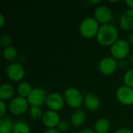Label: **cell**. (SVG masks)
I'll return each mask as SVG.
<instances>
[{
  "label": "cell",
  "mask_w": 133,
  "mask_h": 133,
  "mask_svg": "<svg viewBox=\"0 0 133 133\" xmlns=\"http://www.w3.org/2000/svg\"><path fill=\"white\" fill-rule=\"evenodd\" d=\"M97 41L102 46H111L118 39V30L111 23L102 24L97 34Z\"/></svg>",
  "instance_id": "cell-1"
},
{
  "label": "cell",
  "mask_w": 133,
  "mask_h": 133,
  "mask_svg": "<svg viewBox=\"0 0 133 133\" xmlns=\"http://www.w3.org/2000/svg\"><path fill=\"white\" fill-rule=\"evenodd\" d=\"M100 24L94 17H87L83 19L79 26L80 34L87 39H91L97 37L100 29Z\"/></svg>",
  "instance_id": "cell-2"
},
{
  "label": "cell",
  "mask_w": 133,
  "mask_h": 133,
  "mask_svg": "<svg viewBox=\"0 0 133 133\" xmlns=\"http://www.w3.org/2000/svg\"><path fill=\"white\" fill-rule=\"evenodd\" d=\"M65 102L72 108L79 109L84 101V97L79 90L76 87H69L63 93Z\"/></svg>",
  "instance_id": "cell-3"
},
{
  "label": "cell",
  "mask_w": 133,
  "mask_h": 133,
  "mask_svg": "<svg viewBox=\"0 0 133 133\" xmlns=\"http://www.w3.org/2000/svg\"><path fill=\"white\" fill-rule=\"evenodd\" d=\"M110 52L114 58L122 60L126 58L130 52V44L127 40L118 38L111 46Z\"/></svg>",
  "instance_id": "cell-4"
},
{
  "label": "cell",
  "mask_w": 133,
  "mask_h": 133,
  "mask_svg": "<svg viewBox=\"0 0 133 133\" xmlns=\"http://www.w3.org/2000/svg\"><path fill=\"white\" fill-rule=\"evenodd\" d=\"M29 103L26 98L17 96L13 97L9 104V111L16 116L23 115L28 109Z\"/></svg>",
  "instance_id": "cell-5"
},
{
  "label": "cell",
  "mask_w": 133,
  "mask_h": 133,
  "mask_svg": "<svg viewBox=\"0 0 133 133\" xmlns=\"http://www.w3.org/2000/svg\"><path fill=\"white\" fill-rule=\"evenodd\" d=\"M8 78L14 82H19L22 80L26 74L24 67L19 62H10L5 69Z\"/></svg>",
  "instance_id": "cell-6"
},
{
  "label": "cell",
  "mask_w": 133,
  "mask_h": 133,
  "mask_svg": "<svg viewBox=\"0 0 133 133\" xmlns=\"http://www.w3.org/2000/svg\"><path fill=\"white\" fill-rule=\"evenodd\" d=\"M48 94L46 90L41 87H34L31 93L26 98L30 106L41 107L46 103Z\"/></svg>",
  "instance_id": "cell-7"
},
{
  "label": "cell",
  "mask_w": 133,
  "mask_h": 133,
  "mask_svg": "<svg viewBox=\"0 0 133 133\" xmlns=\"http://www.w3.org/2000/svg\"><path fill=\"white\" fill-rule=\"evenodd\" d=\"M117 100L124 105L133 104V88L126 85L121 86L118 88L115 94Z\"/></svg>",
  "instance_id": "cell-8"
},
{
  "label": "cell",
  "mask_w": 133,
  "mask_h": 133,
  "mask_svg": "<svg viewBox=\"0 0 133 133\" xmlns=\"http://www.w3.org/2000/svg\"><path fill=\"white\" fill-rule=\"evenodd\" d=\"M65 103L63 95L58 92H51L48 94L45 104L50 110L58 111L63 108Z\"/></svg>",
  "instance_id": "cell-9"
},
{
  "label": "cell",
  "mask_w": 133,
  "mask_h": 133,
  "mask_svg": "<svg viewBox=\"0 0 133 133\" xmlns=\"http://www.w3.org/2000/svg\"><path fill=\"white\" fill-rule=\"evenodd\" d=\"M118 63L115 58L112 56H106L101 58L98 63V69L100 72L104 75H111L116 70Z\"/></svg>",
  "instance_id": "cell-10"
},
{
  "label": "cell",
  "mask_w": 133,
  "mask_h": 133,
  "mask_svg": "<svg viewBox=\"0 0 133 133\" xmlns=\"http://www.w3.org/2000/svg\"><path fill=\"white\" fill-rule=\"evenodd\" d=\"M94 18L98 21L99 23H109L112 19V11L106 5H99L94 10Z\"/></svg>",
  "instance_id": "cell-11"
},
{
  "label": "cell",
  "mask_w": 133,
  "mask_h": 133,
  "mask_svg": "<svg viewBox=\"0 0 133 133\" xmlns=\"http://www.w3.org/2000/svg\"><path fill=\"white\" fill-rule=\"evenodd\" d=\"M60 116L57 111L48 110L44 113L42 122L48 129H56L60 122Z\"/></svg>",
  "instance_id": "cell-12"
},
{
  "label": "cell",
  "mask_w": 133,
  "mask_h": 133,
  "mask_svg": "<svg viewBox=\"0 0 133 133\" xmlns=\"http://www.w3.org/2000/svg\"><path fill=\"white\" fill-rule=\"evenodd\" d=\"M83 104L87 110L90 111H95L99 108L101 101L97 94L94 92H88L84 96Z\"/></svg>",
  "instance_id": "cell-13"
},
{
  "label": "cell",
  "mask_w": 133,
  "mask_h": 133,
  "mask_svg": "<svg viewBox=\"0 0 133 133\" xmlns=\"http://www.w3.org/2000/svg\"><path fill=\"white\" fill-rule=\"evenodd\" d=\"M119 25L125 30H133V9L123 12L119 19Z\"/></svg>",
  "instance_id": "cell-14"
},
{
  "label": "cell",
  "mask_w": 133,
  "mask_h": 133,
  "mask_svg": "<svg viewBox=\"0 0 133 133\" xmlns=\"http://www.w3.org/2000/svg\"><path fill=\"white\" fill-rule=\"evenodd\" d=\"M87 114L83 109H76L70 117V124L74 127H80L85 122Z\"/></svg>",
  "instance_id": "cell-15"
},
{
  "label": "cell",
  "mask_w": 133,
  "mask_h": 133,
  "mask_svg": "<svg viewBox=\"0 0 133 133\" xmlns=\"http://www.w3.org/2000/svg\"><path fill=\"white\" fill-rule=\"evenodd\" d=\"M14 87L10 83H3L0 87V100L6 101L12 100L14 95Z\"/></svg>",
  "instance_id": "cell-16"
},
{
  "label": "cell",
  "mask_w": 133,
  "mask_h": 133,
  "mask_svg": "<svg viewBox=\"0 0 133 133\" xmlns=\"http://www.w3.org/2000/svg\"><path fill=\"white\" fill-rule=\"evenodd\" d=\"M111 129V123L106 118H99L94 124V132L96 133H108Z\"/></svg>",
  "instance_id": "cell-17"
},
{
  "label": "cell",
  "mask_w": 133,
  "mask_h": 133,
  "mask_svg": "<svg viewBox=\"0 0 133 133\" xmlns=\"http://www.w3.org/2000/svg\"><path fill=\"white\" fill-rule=\"evenodd\" d=\"M32 90H33V87L26 81L20 82L19 83V85L17 86V87H16V91H17L18 96L24 97V98L28 97V96L31 93Z\"/></svg>",
  "instance_id": "cell-18"
},
{
  "label": "cell",
  "mask_w": 133,
  "mask_h": 133,
  "mask_svg": "<svg viewBox=\"0 0 133 133\" xmlns=\"http://www.w3.org/2000/svg\"><path fill=\"white\" fill-rule=\"evenodd\" d=\"M13 121L9 117H3L0 119V133H12L14 127Z\"/></svg>",
  "instance_id": "cell-19"
},
{
  "label": "cell",
  "mask_w": 133,
  "mask_h": 133,
  "mask_svg": "<svg viewBox=\"0 0 133 133\" xmlns=\"http://www.w3.org/2000/svg\"><path fill=\"white\" fill-rule=\"evenodd\" d=\"M18 51L16 48L13 46H9L4 48L2 51V57L6 61H13L17 58Z\"/></svg>",
  "instance_id": "cell-20"
},
{
  "label": "cell",
  "mask_w": 133,
  "mask_h": 133,
  "mask_svg": "<svg viewBox=\"0 0 133 133\" xmlns=\"http://www.w3.org/2000/svg\"><path fill=\"white\" fill-rule=\"evenodd\" d=\"M31 129L30 125L22 121L15 122L12 133H30Z\"/></svg>",
  "instance_id": "cell-21"
},
{
  "label": "cell",
  "mask_w": 133,
  "mask_h": 133,
  "mask_svg": "<svg viewBox=\"0 0 133 133\" xmlns=\"http://www.w3.org/2000/svg\"><path fill=\"white\" fill-rule=\"evenodd\" d=\"M29 116L33 120H40L42 119L44 113L41 108V107L31 106L29 109Z\"/></svg>",
  "instance_id": "cell-22"
},
{
  "label": "cell",
  "mask_w": 133,
  "mask_h": 133,
  "mask_svg": "<svg viewBox=\"0 0 133 133\" xmlns=\"http://www.w3.org/2000/svg\"><path fill=\"white\" fill-rule=\"evenodd\" d=\"M123 80L125 85L133 88V68H131L126 71V72L124 75Z\"/></svg>",
  "instance_id": "cell-23"
},
{
  "label": "cell",
  "mask_w": 133,
  "mask_h": 133,
  "mask_svg": "<svg viewBox=\"0 0 133 133\" xmlns=\"http://www.w3.org/2000/svg\"><path fill=\"white\" fill-rule=\"evenodd\" d=\"M12 41V36L9 35V34H5L2 35L1 39H0V44L4 48L11 46Z\"/></svg>",
  "instance_id": "cell-24"
},
{
  "label": "cell",
  "mask_w": 133,
  "mask_h": 133,
  "mask_svg": "<svg viewBox=\"0 0 133 133\" xmlns=\"http://www.w3.org/2000/svg\"><path fill=\"white\" fill-rule=\"evenodd\" d=\"M70 122H69L67 120L65 119H62L60 121V122L58 123V126H57V129L59 131V132H67L69 128H70Z\"/></svg>",
  "instance_id": "cell-25"
},
{
  "label": "cell",
  "mask_w": 133,
  "mask_h": 133,
  "mask_svg": "<svg viewBox=\"0 0 133 133\" xmlns=\"http://www.w3.org/2000/svg\"><path fill=\"white\" fill-rule=\"evenodd\" d=\"M6 110H7V107H6L5 101L0 100V117L1 118L4 117V115L6 112Z\"/></svg>",
  "instance_id": "cell-26"
},
{
  "label": "cell",
  "mask_w": 133,
  "mask_h": 133,
  "mask_svg": "<svg viewBox=\"0 0 133 133\" xmlns=\"http://www.w3.org/2000/svg\"><path fill=\"white\" fill-rule=\"evenodd\" d=\"M115 133H133L132 131L128 128H121L119 129H118L117 131H115Z\"/></svg>",
  "instance_id": "cell-27"
},
{
  "label": "cell",
  "mask_w": 133,
  "mask_h": 133,
  "mask_svg": "<svg viewBox=\"0 0 133 133\" xmlns=\"http://www.w3.org/2000/svg\"><path fill=\"white\" fill-rule=\"evenodd\" d=\"M5 22V17L3 13H0V27H2Z\"/></svg>",
  "instance_id": "cell-28"
},
{
  "label": "cell",
  "mask_w": 133,
  "mask_h": 133,
  "mask_svg": "<svg viewBox=\"0 0 133 133\" xmlns=\"http://www.w3.org/2000/svg\"><path fill=\"white\" fill-rule=\"evenodd\" d=\"M78 133H96L94 132V129H84L83 130H81L80 132H79Z\"/></svg>",
  "instance_id": "cell-29"
},
{
  "label": "cell",
  "mask_w": 133,
  "mask_h": 133,
  "mask_svg": "<svg viewBox=\"0 0 133 133\" xmlns=\"http://www.w3.org/2000/svg\"><path fill=\"white\" fill-rule=\"evenodd\" d=\"M44 133H60L57 129H48Z\"/></svg>",
  "instance_id": "cell-30"
},
{
  "label": "cell",
  "mask_w": 133,
  "mask_h": 133,
  "mask_svg": "<svg viewBox=\"0 0 133 133\" xmlns=\"http://www.w3.org/2000/svg\"><path fill=\"white\" fill-rule=\"evenodd\" d=\"M128 41L130 44L133 45V32H131L128 35Z\"/></svg>",
  "instance_id": "cell-31"
},
{
  "label": "cell",
  "mask_w": 133,
  "mask_h": 133,
  "mask_svg": "<svg viewBox=\"0 0 133 133\" xmlns=\"http://www.w3.org/2000/svg\"><path fill=\"white\" fill-rule=\"evenodd\" d=\"M125 3L129 7V9H133V0H127Z\"/></svg>",
  "instance_id": "cell-32"
},
{
  "label": "cell",
  "mask_w": 133,
  "mask_h": 133,
  "mask_svg": "<svg viewBox=\"0 0 133 133\" xmlns=\"http://www.w3.org/2000/svg\"><path fill=\"white\" fill-rule=\"evenodd\" d=\"M129 61H130L131 64H132L133 65V54L132 55H131V56L129 57Z\"/></svg>",
  "instance_id": "cell-33"
},
{
  "label": "cell",
  "mask_w": 133,
  "mask_h": 133,
  "mask_svg": "<svg viewBox=\"0 0 133 133\" xmlns=\"http://www.w3.org/2000/svg\"><path fill=\"white\" fill-rule=\"evenodd\" d=\"M101 2V0H98V1H92V0H90V2L94 3H94H100Z\"/></svg>",
  "instance_id": "cell-34"
}]
</instances>
